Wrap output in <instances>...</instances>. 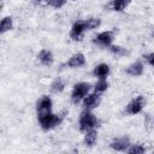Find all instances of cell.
Listing matches in <instances>:
<instances>
[{"label":"cell","mask_w":154,"mask_h":154,"mask_svg":"<svg viewBox=\"0 0 154 154\" xmlns=\"http://www.w3.org/2000/svg\"><path fill=\"white\" fill-rule=\"evenodd\" d=\"M97 125H99V119L91 113V111L84 109L81 113L79 120H78V126H79V130L82 132H85L88 130L95 129Z\"/></svg>","instance_id":"obj_1"},{"label":"cell","mask_w":154,"mask_h":154,"mask_svg":"<svg viewBox=\"0 0 154 154\" xmlns=\"http://www.w3.org/2000/svg\"><path fill=\"white\" fill-rule=\"evenodd\" d=\"M37 119H38V124H40L41 129L45 130V131H48V130L54 129L61 122V118L58 114H54L52 112L46 113V114L37 116Z\"/></svg>","instance_id":"obj_2"},{"label":"cell","mask_w":154,"mask_h":154,"mask_svg":"<svg viewBox=\"0 0 154 154\" xmlns=\"http://www.w3.org/2000/svg\"><path fill=\"white\" fill-rule=\"evenodd\" d=\"M91 85L88 82H79L76 83L72 88L71 91V100L73 103H78L81 101H83V99L89 94Z\"/></svg>","instance_id":"obj_3"},{"label":"cell","mask_w":154,"mask_h":154,"mask_svg":"<svg viewBox=\"0 0 154 154\" xmlns=\"http://www.w3.org/2000/svg\"><path fill=\"white\" fill-rule=\"evenodd\" d=\"M146 105V99L143 95H137L136 97H134L126 106V113L130 116H136L138 113H141L144 108Z\"/></svg>","instance_id":"obj_4"},{"label":"cell","mask_w":154,"mask_h":154,"mask_svg":"<svg viewBox=\"0 0 154 154\" xmlns=\"http://www.w3.org/2000/svg\"><path fill=\"white\" fill-rule=\"evenodd\" d=\"M88 31L87 30V25L84 20H77L72 24L71 30H70V37L73 41H81L84 36V32Z\"/></svg>","instance_id":"obj_5"},{"label":"cell","mask_w":154,"mask_h":154,"mask_svg":"<svg viewBox=\"0 0 154 154\" xmlns=\"http://www.w3.org/2000/svg\"><path fill=\"white\" fill-rule=\"evenodd\" d=\"M113 38H114L113 31L106 30V31L99 32V34L94 37L93 42H94L95 45L100 46V47H109V46L112 45V42H113Z\"/></svg>","instance_id":"obj_6"},{"label":"cell","mask_w":154,"mask_h":154,"mask_svg":"<svg viewBox=\"0 0 154 154\" xmlns=\"http://www.w3.org/2000/svg\"><path fill=\"white\" fill-rule=\"evenodd\" d=\"M52 106H53L52 99L48 95H42V97L37 101V105H36L37 116H41V114H46V113L52 112Z\"/></svg>","instance_id":"obj_7"},{"label":"cell","mask_w":154,"mask_h":154,"mask_svg":"<svg viewBox=\"0 0 154 154\" xmlns=\"http://www.w3.org/2000/svg\"><path fill=\"white\" fill-rule=\"evenodd\" d=\"M100 102H101V96H100V94L96 93V91H94V93L88 94V95L83 99V107H84V109L91 111V109L96 108V107L100 105Z\"/></svg>","instance_id":"obj_8"},{"label":"cell","mask_w":154,"mask_h":154,"mask_svg":"<svg viewBox=\"0 0 154 154\" xmlns=\"http://www.w3.org/2000/svg\"><path fill=\"white\" fill-rule=\"evenodd\" d=\"M130 138L128 136H122V137H117L114 138L111 143H109V147L116 150V152H126L128 148L130 147Z\"/></svg>","instance_id":"obj_9"},{"label":"cell","mask_w":154,"mask_h":154,"mask_svg":"<svg viewBox=\"0 0 154 154\" xmlns=\"http://www.w3.org/2000/svg\"><path fill=\"white\" fill-rule=\"evenodd\" d=\"M66 65L71 69H77V67H82L85 65V57L83 53H75L70 57L69 61L66 63Z\"/></svg>","instance_id":"obj_10"},{"label":"cell","mask_w":154,"mask_h":154,"mask_svg":"<svg viewBox=\"0 0 154 154\" xmlns=\"http://www.w3.org/2000/svg\"><path fill=\"white\" fill-rule=\"evenodd\" d=\"M143 70H144L143 64H142L141 61H135V63L130 64V65L126 67L125 72H126L129 76H132V77H138V76H141V75L143 73Z\"/></svg>","instance_id":"obj_11"},{"label":"cell","mask_w":154,"mask_h":154,"mask_svg":"<svg viewBox=\"0 0 154 154\" xmlns=\"http://www.w3.org/2000/svg\"><path fill=\"white\" fill-rule=\"evenodd\" d=\"M37 59H38V61H40L42 65H45V66L52 65V63H53V60H54L52 52L48 51V49H46V48H43V49H41V51L38 52Z\"/></svg>","instance_id":"obj_12"},{"label":"cell","mask_w":154,"mask_h":154,"mask_svg":"<svg viewBox=\"0 0 154 154\" xmlns=\"http://www.w3.org/2000/svg\"><path fill=\"white\" fill-rule=\"evenodd\" d=\"M108 75H109V66L105 63L96 65L93 70V76L97 78H106Z\"/></svg>","instance_id":"obj_13"},{"label":"cell","mask_w":154,"mask_h":154,"mask_svg":"<svg viewBox=\"0 0 154 154\" xmlns=\"http://www.w3.org/2000/svg\"><path fill=\"white\" fill-rule=\"evenodd\" d=\"M130 2L131 0H112L109 4V7L114 12H123L129 6Z\"/></svg>","instance_id":"obj_14"},{"label":"cell","mask_w":154,"mask_h":154,"mask_svg":"<svg viewBox=\"0 0 154 154\" xmlns=\"http://www.w3.org/2000/svg\"><path fill=\"white\" fill-rule=\"evenodd\" d=\"M96 140H97V131H96V129H91V130L85 131L83 141H84V144L87 147H93L96 143Z\"/></svg>","instance_id":"obj_15"},{"label":"cell","mask_w":154,"mask_h":154,"mask_svg":"<svg viewBox=\"0 0 154 154\" xmlns=\"http://www.w3.org/2000/svg\"><path fill=\"white\" fill-rule=\"evenodd\" d=\"M12 28H13V18L11 16H5L0 23V32L5 34L6 31L12 30Z\"/></svg>","instance_id":"obj_16"},{"label":"cell","mask_w":154,"mask_h":154,"mask_svg":"<svg viewBox=\"0 0 154 154\" xmlns=\"http://www.w3.org/2000/svg\"><path fill=\"white\" fill-rule=\"evenodd\" d=\"M64 89H65V82H64V79L60 78V77H57V78L52 82V84H51V90H52V93H54V94H59V93H61Z\"/></svg>","instance_id":"obj_17"},{"label":"cell","mask_w":154,"mask_h":154,"mask_svg":"<svg viewBox=\"0 0 154 154\" xmlns=\"http://www.w3.org/2000/svg\"><path fill=\"white\" fill-rule=\"evenodd\" d=\"M107 88H108V82H107V79H106V78H99V81H97V82L95 83V85H94V91L101 94V93L106 91Z\"/></svg>","instance_id":"obj_18"},{"label":"cell","mask_w":154,"mask_h":154,"mask_svg":"<svg viewBox=\"0 0 154 154\" xmlns=\"http://www.w3.org/2000/svg\"><path fill=\"white\" fill-rule=\"evenodd\" d=\"M85 22V25H87V30H94V29H97L100 25H101V20L100 18H88L84 20Z\"/></svg>","instance_id":"obj_19"},{"label":"cell","mask_w":154,"mask_h":154,"mask_svg":"<svg viewBox=\"0 0 154 154\" xmlns=\"http://www.w3.org/2000/svg\"><path fill=\"white\" fill-rule=\"evenodd\" d=\"M146 152V148L144 146L140 144V143H136V144H130V147L128 148L126 153L129 154H143Z\"/></svg>","instance_id":"obj_20"},{"label":"cell","mask_w":154,"mask_h":154,"mask_svg":"<svg viewBox=\"0 0 154 154\" xmlns=\"http://www.w3.org/2000/svg\"><path fill=\"white\" fill-rule=\"evenodd\" d=\"M108 48H109V51H111L114 55H117V57H123V55H125V54L128 53L126 48H124V47H122V46H118V45H111Z\"/></svg>","instance_id":"obj_21"},{"label":"cell","mask_w":154,"mask_h":154,"mask_svg":"<svg viewBox=\"0 0 154 154\" xmlns=\"http://www.w3.org/2000/svg\"><path fill=\"white\" fill-rule=\"evenodd\" d=\"M66 2H67V0H47L48 6H51L53 8H61Z\"/></svg>","instance_id":"obj_22"},{"label":"cell","mask_w":154,"mask_h":154,"mask_svg":"<svg viewBox=\"0 0 154 154\" xmlns=\"http://www.w3.org/2000/svg\"><path fill=\"white\" fill-rule=\"evenodd\" d=\"M146 60H147V63H148L150 66L154 67V52L147 54V55H146Z\"/></svg>","instance_id":"obj_23"},{"label":"cell","mask_w":154,"mask_h":154,"mask_svg":"<svg viewBox=\"0 0 154 154\" xmlns=\"http://www.w3.org/2000/svg\"><path fill=\"white\" fill-rule=\"evenodd\" d=\"M2 1H4V0H2Z\"/></svg>","instance_id":"obj_24"}]
</instances>
